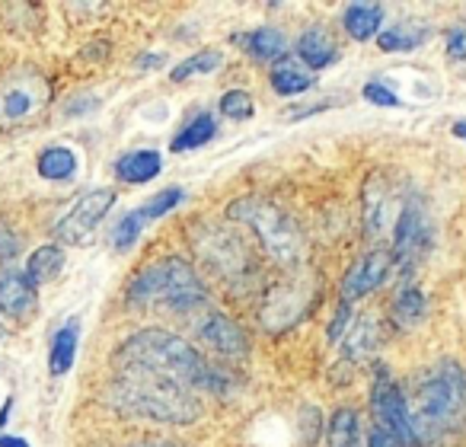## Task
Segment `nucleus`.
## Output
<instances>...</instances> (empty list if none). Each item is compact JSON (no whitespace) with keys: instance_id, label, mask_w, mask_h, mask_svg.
Instances as JSON below:
<instances>
[{"instance_id":"23","label":"nucleus","mask_w":466,"mask_h":447,"mask_svg":"<svg viewBox=\"0 0 466 447\" xmlns=\"http://www.w3.org/2000/svg\"><path fill=\"white\" fill-rule=\"evenodd\" d=\"M428 36H431V33H428L421 23L402 20V23H393V26L380 29V36H377V46H380V52H387V55L415 52V48L425 46Z\"/></svg>"},{"instance_id":"7","label":"nucleus","mask_w":466,"mask_h":447,"mask_svg":"<svg viewBox=\"0 0 466 447\" xmlns=\"http://www.w3.org/2000/svg\"><path fill=\"white\" fill-rule=\"evenodd\" d=\"M370 412L377 419V428L396 438L406 447H421L419 438H415L412 428V415H409V400L400 390V383L390 377V371L383 364L374 368V387H370Z\"/></svg>"},{"instance_id":"38","label":"nucleus","mask_w":466,"mask_h":447,"mask_svg":"<svg viewBox=\"0 0 466 447\" xmlns=\"http://www.w3.org/2000/svg\"><path fill=\"white\" fill-rule=\"evenodd\" d=\"M128 447H186V444H176V441H135Z\"/></svg>"},{"instance_id":"37","label":"nucleus","mask_w":466,"mask_h":447,"mask_svg":"<svg viewBox=\"0 0 466 447\" xmlns=\"http://www.w3.org/2000/svg\"><path fill=\"white\" fill-rule=\"evenodd\" d=\"M368 447H406V444H400V441L396 438H390L387 432H383V428H370L368 432Z\"/></svg>"},{"instance_id":"6","label":"nucleus","mask_w":466,"mask_h":447,"mask_svg":"<svg viewBox=\"0 0 466 447\" xmlns=\"http://www.w3.org/2000/svg\"><path fill=\"white\" fill-rule=\"evenodd\" d=\"M431 243H434L431 214H428L425 201L409 195L406 208H402L400 220H396V228H393V247H390L393 269L412 272V269L431 253Z\"/></svg>"},{"instance_id":"5","label":"nucleus","mask_w":466,"mask_h":447,"mask_svg":"<svg viewBox=\"0 0 466 447\" xmlns=\"http://www.w3.org/2000/svg\"><path fill=\"white\" fill-rule=\"evenodd\" d=\"M230 220H240L259 237L262 249H266L272 259L285 262V266H298L304 259L307 240L300 234L298 220L291 214H285L279 205L266 198H237L230 208H227Z\"/></svg>"},{"instance_id":"8","label":"nucleus","mask_w":466,"mask_h":447,"mask_svg":"<svg viewBox=\"0 0 466 447\" xmlns=\"http://www.w3.org/2000/svg\"><path fill=\"white\" fill-rule=\"evenodd\" d=\"M195 249H198V256L205 259V266L214 269V272L227 281L243 279V275H249V269H253L247 243L233 234L230 228H220V224H205V228L195 234Z\"/></svg>"},{"instance_id":"33","label":"nucleus","mask_w":466,"mask_h":447,"mask_svg":"<svg viewBox=\"0 0 466 447\" xmlns=\"http://www.w3.org/2000/svg\"><path fill=\"white\" fill-rule=\"evenodd\" d=\"M361 97L368 99V103H374V106H390V109H400V106H402V99L396 97L387 84H380V80H370V84L364 86Z\"/></svg>"},{"instance_id":"13","label":"nucleus","mask_w":466,"mask_h":447,"mask_svg":"<svg viewBox=\"0 0 466 447\" xmlns=\"http://www.w3.org/2000/svg\"><path fill=\"white\" fill-rule=\"evenodd\" d=\"M198 336L214 355L230 358V361H243L249 355V339L240 330V323H233L224 313H208L198 323Z\"/></svg>"},{"instance_id":"1","label":"nucleus","mask_w":466,"mask_h":447,"mask_svg":"<svg viewBox=\"0 0 466 447\" xmlns=\"http://www.w3.org/2000/svg\"><path fill=\"white\" fill-rule=\"evenodd\" d=\"M106 406L118 415L163 425H192L201 419V400L195 390L144 368H118L103 393Z\"/></svg>"},{"instance_id":"19","label":"nucleus","mask_w":466,"mask_h":447,"mask_svg":"<svg viewBox=\"0 0 466 447\" xmlns=\"http://www.w3.org/2000/svg\"><path fill=\"white\" fill-rule=\"evenodd\" d=\"M377 342H380V330H377L374 317H358L351 323V330H345L342 336V358L349 364H358L364 358H370L377 351Z\"/></svg>"},{"instance_id":"14","label":"nucleus","mask_w":466,"mask_h":447,"mask_svg":"<svg viewBox=\"0 0 466 447\" xmlns=\"http://www.w3.org/2000/svg\"><path fill=\"white\" fill-rule=\"evenodd\" d=\"M39 310V291L35 285L20 272H4L0 275V317L14 320V323H26Z\"/></svg>"},{"instance_id":"35","label":"nucleus","mask_w":466,"mask_h":447,"mask_svg":"<svg viewBox=\"0 0 466 447\" xmlns=\"http://www.w3.org/2000/svg\"><path fill=\"white\" fill-rule=\"evenodd\" d=\"M349 317H351V304H342L339 307V313L332 317L329 323V342H336V339L345 336V326H349Z\"/></svg>"},{"instance_id":"3","label":"nucleus","mask_w":466,"mask_h":447,"mask_svg":"<svg viewBox=\"0 0 466 447\" xmlns=\"http://www.w3.org/2000/svg\"><path fill=\"white\" fill-rule=\"evenodd\" d=\"M409 415L419 444L457 434L466 428V371L453 358L431 364L425 374L415 377L409 396Z\"/></svg>"},{"instance_id":"9","label":"nucleus","mask_w":466,"mask_h":447,"mask_svg":"<svg viewBox=\"0 0 466 447\" xmlns=\"http://www.w3.org/2000/svg\"><path fill=\"white\" fill-rule=\"evenodd\" d=\"M409 195L406 188L396 179L383 173H374L368 182H364L361 192V211H364V228H368L370 237H393L396 220H400L402 208H406Z\"/></svg>"},{"instance_id":"42","label":"nucleus","mask_w":466,"mask_h":447,"mask_svg":"<svg viewBox=\"0 0 466 447\" xmlns=\"http://www.w3.org/2000/svg\"><path fill=\"white\" fill-rule=\"evenodd\" d=\"M453 137H460V141H466V118H460V122H453Z\"/></svg>"},{"instance_id":"10","label":"nucleus","mask_w":466,"mask_h":447,"mask_svg":"<svg viewBox=\"0 0 466 447\" xmlns=\"http://www.w3.org/2000/svg\"><path fill=\"white\" fill-rule=\"evenodd\" d=\"M112 205H116V192L112 188H90V192H84L67 208L65 218L55 224L58 243H86L106 220V214L112 211Z\"/></svg>"},{"instance_id":"39","label":"nucleus","mask_w":466,"mask_h":447,"mask_svg":"<svg viewBox=\"0 0 466 447\" xmlns=\"http://www.w3.org/2000/svg\"><path fill=\"white\" fill-rule=\"evenodd\" d=\"M0 447H29V441L14 438V434H0Z\"/></svg>"},{"instance_id":"36","label":"nucleus","mask_w":466,"mask_h":447,"mask_svg":"<svg viewBox=\"0 0 466 447\" xmlns=\"http://www.w3.org/2000/svg\"><path fill=\"white\" fill-rule=\"evenodd\" d=\"M16 253H20V243H16V237L4 228V230H0V262L16 259Z\"/></svg>"},{"instance_id":"18","label":"nucleus","mask_w":466,"mask_h":447,"mask_svg":"<svg viewBox=\"0 0 466 447\" xmlns=\"http://www.w3.org/2000/svg\"><path fill=\"white\" fill-rule=\"evenodd\" d=\"M160 169H163V157L154 147L128 150V154H122L116 160V176L122 182H128V186H144L154 176H160Z\"/></svg>"},{"instance_id":"15","label":"nucleus","mask_w":466,"mask_h":447,"mask_svg":"<svg viewBox=\"0 0 466 447\" xmlns=\"http://www.w3.org/2000/svg\"><path fill=\"white\" fill-rule=\"evenodd\" d=\"M307 307H310V294H307L304 288L281 285L266 298V307H262L259 317L268 330H291L307 313Z\"/></svg>"},{"instance_id":"31","label":"nucleus","mask_w":466,"mask_h":447,"mask_svg":"<svg viewBox=\"0 0 466 447\" xmlns=\"http://www.w3.org/2000/svg\"><path fill=\"white\" fill-rule=\"evenodd\" d=\"M182 198H186V192H182L179 186H167V188H160V192L154 195V198H147L144 201L137 211L144 214V220H157V218H163V214H169L173 208H179L182 205Z\"/></svg>"},{"instance_id":"12","label":"nucleus","mask_w":466,"mask_h":447,"mask_svg":"<svg viewBox=\"0 0 466 447\" xmlns=\"http://www.w3.org/2000/svg\"><path fill=\"white\" fill-rule=\"evenodd\" d=\"M393 272V256L390 249H370L361 259L351 262V269L342 279V304H351V300L368 298L370 291L387 281V275Z\"/></svg>"},{"instance_id":"25","label":"nucleus","mask_w":466,"mask_h":447,"mask_svg":"<svg viewBox=\"0 0 466 447\" xmlns=\"http://www.w3.org/2000/svg\"><path fill=\"white\" fill-rule=\"evenodd\" d=\"M61 269H65V249H61L58 243H46V247H39L26 259V272L23 275L39 288V285H48V281L58 279Z\"/></svg>"},{"instance_id":"26","label":"nucleus","mask_w":466,"mask_h":447,"mask_svg":"<svg viewBox=\"0 0 466 447\" xmlns=\"http://www.w3.org/2000/svg\"><path fill=\"white\" fill-rule=\"evenodd\" d=\"M390 317H393V323L400 326V330L419 326L421 320H425V294H421V288H415L412 281H406V285L396 291L393 307H390Z\"/></svg>"},{"instance_id":"4","label":"nucleus","mask_w":466,"mask_h":447,"mask_svg":"<svg viewBox=\"0 0 466 447\" xmlns=\"http://www.w3.org/2000/svg\"><path fill=\"white\" fill-rule=\"evenodd\" d=\"M125 294H128V304H167L173 310H192V307L208 300V288L201 285L192 262L182 259V256H167V259L147 262L128 281V291Z\"/></svg>"},{"instance_id":"27","label":"nucleus","mask_w":466,"mask_h":447,"mask_svg":"<svg viewBox=\"0 0 466 447\" xmlns=\"http://www.w3.org/2000/svg\"><path fill=\"white\" fill-rule=\"evenodd\" d=\"M237 42H240L249 58H256V61H275V58H281L288 48L285 33L275 26H259V29H253V33L240 36Z\"/></svg>"},{"instance_id":"24","label":"nucleus","mask_w":466,"mask_h":447,"mask_svg":"<svg viewBox=\"0 0 466 447\" xmlns=\"http://www.w3.org/2000/svg\"><path fill=\"white\" fill-rule=\"evenodd\" d=\"M214 135H218V122H214L211 112H195V116L188 118V122L182 125L179 131H176L169 150H176V154H188V150L205 147V144L211 141Z\"/></svg>"},{"instance_id":"28","label":"nucleus","mask_w":466,"mask_h":447,"mask_svg":"<svg viewBox=\"0 0 466 447\" xmlns=\"http://www.w3.org/2000/svg\"><path fill=\"white\" fill-rule=\"evenodd\" d=\"M326 441L329 447H361V422L355 409H336L326 425Z\"/></svg>"},{"instance_id":"17","label":"nucleus","mask_w":466,"mask_h":447,"mask_svg":"<svg viewBox=\"0 0 466 447\" xmlns=\"http://www.w3.org/2000/svg\"><path fill=\"white\" fill-rule=\"evenodd\" d=\"M80 320L71 317L65 320L58 332L52 336V349H48V374L52 377H65L67 371L74 368V358H77V349H80Z\"/></svg>"},{"instance_id":"11","label":"nucleus","mask_w":466,"mask_h":447,"mask_svg":"<svg viewBox=\"0 0 466 447\" xmlns=\"http://www.w3.org/2000/svg\"><path fill=\"white\" fill-rule=\"evenodd\" d=\"M48 103V84L39 74H20L0 90V122H23Z\"/></svg>"},{"instance_id":"30","label":"nucleus","mask_w":466,"mask_h":447,"mask_svg":"<svg viewBox=\"0 0 466 447\" xmlns=\"http://www.w3.org/2000/svg\"><path fill=\"white\" fill-rule=\"evenodd\" d=\"M147 228V220H144V214L137 211H128L118 218V224L112 228V247L118 249V253H125V249H131L137 243V237H141V230Z\"/></svg>"},{"instance_id":"20","label":"nucleus","mask_w":466,"mask_h":447,"mask_svg":"<svg viewBox=\"0 0 466 447\" xmlns=\"http://www.w3.org/2000/svg\"><path fill=\"white\" fill-rule=\"evenodd\" d=\"M342 26L355 42L374 39V36H380L383 26V7L380 4H364V0L361 4H349L342 14Z\"/></svg>"},{"instance_id":"32","label":"nucleus","mask_w":466,"mask_h":447,"mask_svg":"<svg viewBox=\"0 0 466 447\" xmlns=\"http://www.w3.org/2000/svg\"><path fill=\"white\" fill-rule=\"evenodd\" d=\"M220 116L230 122H249L256 116V103L247 90H227L220 97Z\"/></svg>"},{"instance_id":"41","label":"nucleus","mask_w":466,"mask_h":447,"mask_svg":"<svg viewBox=\"0 0 466 447\" xmlns=\"http://www.w3.org/2000/svg\"><path fill=\"white\" fill-rule=\"evenodd\" d=\"M163 65V55H144L141 67H160Z\"/></svg>"},{"instance_id":"29","label":"nucleus","mask_w":466,"mask_h":447,"mask_svg":"<svg viewBox=\"0 0 466 447\" xmlns=\"http://www.w3.org/2000/svg\"><path fill=\"white\" fill-rule=\"evenodd\" d=\"M224 65V55L218 48H208V52H195L192 58L179 61L169 74L173 84H182V80H192V77H205V74H214L218 67Z\"/></svg>"},{"instance_id":"34","label":"nucleus","mask_w":466,"mask_h":447,"mask_svg":"<svg viewBox=\"0 0 466 447\" xmlns=\"http://www.w3.org/2000/svg\"><path fill=\"white\" fill-rule=\"evenodd\" d=\"M447 58L466 61V26H453L447 33Z\"/></svg>"},{"instance_id":"21","label":"nucleus","mask_w":466,"mask_h":447,"mask_svg":"<svg viewBox=\"0 0 466 447\" xmlns=\"http://www.w3.org/2000/svg\"><path fill=\"white\" fill-rule=\"evenodd\" d=\"M80 169V160L77 154H74L67 144H52V147H46L39 154V160H35V173L42 176V179L48 182H67L74 179Z\"/></svg>"},{"instance_id":"22","label":"nucleus","mask_w":466,"mask_h":447,"mask_svg":"<svg viewBox=\"0 0 466 447\" xmlns=\"http://www.w3.org/2000/svg\"><path fill=\"white\" fill-rule=\"evenodd\" d=\"M268 84H272V90L279 93V97H300V93H307L317 84V77H313L298 58H285L272 67Z\"/></svg>"},{"instance_id":"2","label":"nucleus","mask_w":466,"mask_h":447,"mask_svg":"<svg viewBox=\"0 0 466 447\" xmlns=\"http://www.w3.org/2000/svg\"><path fill=\"white\" fill-rule=\"evenodd\" d=\"M118 368H144L182 383L188 390H211L224 393L227 374H220L195 345L169 330H141L128 336L116 351Z\"/></svg>"},{"instance_id":"16","label":"nucleus","mask_w":466,"mask_h":447,"mask_svg":"<svg viewBox=\"0 0 466 447\" xmlns=\"http://www.w3.org/2000/svg\"><path fill=\"white\" fill-rule=\"evenodd\" d=\"M294 55H298V61L307 71H326V67L339 61V46L326 29H307V33H300Z\"/></svg>"},{"instance_id":"40","label":"nucleus","mask_w":466,"mask_h":447,"mask_svg":"<svg viewBox=\"0 0 466 447\" xmlns=\"http://www.w3.org/2000/svg\"><path fill=\"white\" fill-rule=\"evenodd\" d=\"M10 409H14V396H7V400L0 402V428L7 425V419H10Z\"/></svg>"}]
</instances>
